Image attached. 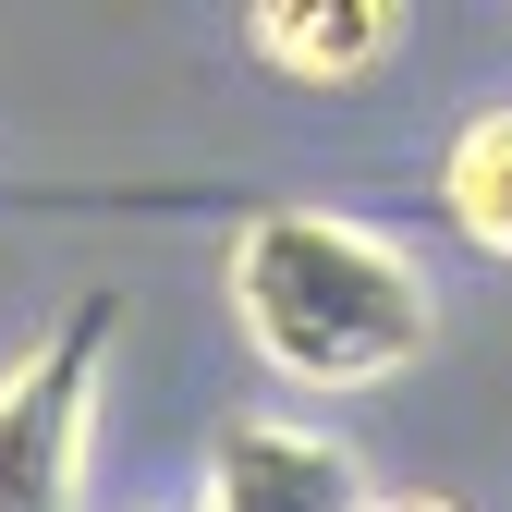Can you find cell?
Segmentation results:
<instances>
[{"label":"cell","mask_w":512,"mask_h":512,"mask_svg":"<svg viewBox=\"0 0 512 512\" xmlns=\"http://www.w3.org/2000/svg\"><path fill=\"white\" fill-rule=\"evenodd\" d=\"M135 512H171V500H135Z\"/></svg>","instance_id":"obj_7"},{"label":"cell","mask_w":512,"mask_h":512,"mask_svg":"<svg viewBox=\"0 0 512 512\" xmlns=\"http://www.w3.org/2000/svg\"><path fill=\"white\" fill-rule=\"evenodd\" d=\"M366 512H464V500H439V488H366Z\"/></svg>","instance_id":"obj_6"},{"label":"cell","mask_w":512,"mask_h":512,"mask_svg":"<svg viewBox=\"0 0 512 512\" xmlns=\"http://www.w3.org/2000/svg\"><path fill=\"white\" fill-rule=\"evenodd\" d=\"M244 49L269 74H293V86H366L403 49V0H256Z\"/></svg>","instance_id":"obj_4"},{"label":"cell","mask_w":512,"mask_h":512,"mask_svg":"<svg viewBox=\"0 0 512 512\" xmlns=\"http://www.w3.org/2000/svg\"><path fill=\"white\" fill-rule=\"evenodd\" d=\"M196 512H366V464L317 415H232L208 439Z\"/></svg>","instance_id":"obj_3"},{"label":"cell","mask_w":512,"mask_h":512,"mask_svg":"<svg viewBox=\"0 0 512 512\" xmlns=\"http://www.w3.org/2000/svg\"><path fill=\"white\" fill-rule=\"evenodd\" d=\"M439 220H452L476 256L512 269V98L476 110L464 135H452V159H439Z\"/></svg>","instance_id":"obj_5"},{"label":"cell","mask_w":512,"mask_h":512,"mask_svg":"<svg viewBox=\"0 0 512 512\" xmlns=\"http://www.w3.org/2000/svg\"><path fill=\"white\" fill-rule=\"evenodd\" d=\"M232 330L281 391H391L439 354V281L342 208H256L232 232Z\"/></svg>","instance_id":"obj_1"},{"label":"cell","mask_w":512,"mask_h":512,"mask_svg":"<svg viewBox=\"0 0 512 512\" xmlns=\"http://www.w3.org/2000/svg\"><path fill=\"white\" fill-rule=\"evenodd\" d=\"M122 293H74L61 330L0 366V512H74L98 464V391H110Z\"/></svg>","instance_id":"obj_2"}]
</instances>
